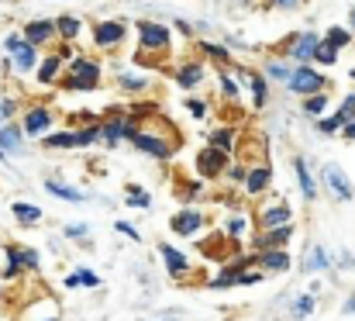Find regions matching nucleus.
<instances>
[{"instance_id":"b1692460","label":"nucleus","mask_w":355,"mask_h":321,"mask_svg":"<svg viewBox=\"0 0 355 321\" xmlns=\"http://www.w3.org/2000/svg\"><path fill=\"white\" fill-rule=\"evenodd\" d=\"M235 142H238V131L235 128H214L211 135H207V145H214V149H221V152H235Z\"/></svg>"},{"instance_id":"9b49d317","label":"nucleus","mask_w":355,"mask_h":321,"mask_svg":"<svg viewBox=\"0 0 355 321\" xmlns=\"http://www.w3.org/2000/svg\"><path fill=\"white\" fill-rule=\"evenodd\" d=\"M131 145H135L138 152L152 156V159H166V156L173 152V145H169L162 135H148V131H135V135H131Z\"/></svg>"},{"instance_id":"603ef678","label":"nucleus","mask_w":355,"mask_h":321,"mask_svg":"<svg viewBox=\"0 0 355 321\" xmlns=\"http://www.w3.org/2000/svg\"><path fill=\"white\" fill-rule=\"evenodd\" d=\"M187 107H190V114H193V117H204V114H207V107L200 104V101H190Z\"/></svg>"},{"instance_id":"a878e982","label":"nucleus","mask_w":355,"mask_h":321,"mask_svg":"<svg viewBox=\"0 0 355 321\" xmlns=\"http://www.w3.org/2000/svg\"><path fill=\"white\" fill-rule=\"evenodd\" d=\"M331 266V256H328V249L324 245H314L311 252H307V259L300 263V270L304 273H318V270H328Z\"/></svg>"},{"instance_id":"20e7f679","label":"nucleus","mask_w":355,"mask_h":321,"mask_svg":"<svg viewBox=\"0 0 355 321\" xmlns=\"http://www.w3.org/2000/svg\"><path fill=\"white\" fill-rule=\"evenodd\" d=\"M135 31H138V49H145V52H166V49L173 45V31H169V24H159V21H138Z\"/></svg>"},{"instance_id":"a19ab883","label":"nucleus","mask_w":355,"mask_h":321,"mask_svg":"<svg viewBox=\"0 0 355 321\" xmlns=\"http://www.w3.org/2000/svg\"><path fill=\"white\" fill-rule=\"evenodd\" d=\"M235 273H238L235 266H228L221 277H214V280H211V287H214V290H228V287H235Z\"/></svg>"},{"instance_id":"393cba45","label":"nucleus","mask_w":355,"mask_h":321,"mask_svg":"<svg viewBox=\"0 0 355 321\" xmlns=\"http://www.w3.org/2000/svg\"><path fill=\"white\" fill-rule=\"evenodd\" d=\"M259 221H262V228H276V224H286V221H293V211H290L286 204H272V208H262Z\"/></svg>"},{"instance_id":"f03ea898","label":"nucleus","mask_w":355,"mask_h":321,"mask_svg":"<svg viewBox=\"0 0 355 321\" xmlns=\"http://www.w3.org/2000/svg\"><path fill=\"white\" fill-rule=\"evenodd\" d=\"M3 52H7V66H10L14 73H31V69L38 66V49H35L21 31H10V35L3 38Z\"/></svg>"},{"instance_id":"412c9836","label":"nucleus","mask_w":355,"mask_h":321,"mask_svg":"<svg viewBox=\"0 0 355 321\" xmlns=\"http://www.w3.org/2000/svg\"><path fill=\"white\" fill-rule=\"evenodd\" d=\"M80 28H83V21H80L76 14H59V17H55V35H59V42H76V38H80Z\"/></svg>"},{"instance_id":"a211bd4d","label":"nucleus","mask_w":355,"mask_h":321,"mask_svg":"<svg viewBox=\"0 0 355 321\" xmlns=\"http://www.w3.org/2000/svg\"><path fill=\"white\" fill-rule=\"evenodd\" d=\"M159 256L166 259V270H169L173 277H187V273H190V259H187L180 249H173L169 242H159Z\"/></svg>"},{"instance_id":"79ce46f5","label":"nucleus","mask_w":355,"mask_h":321,"mask_svg":"<svg viewBox=\"0 0 355 321\" xmlns=\"http://www.w3.org/2000/svg\"><path fill=\"white\" fill-rule=\"evenodd\" d=\"M225 176H228V183H235V187H245V176H248V166H225Z\"/></svg>"},{"instance_id":"2eb2a0df","label":"nucleus","mask_w":355,"mask_h":321,"mask_svg":"<svg viewBox=\"0 0 355 321\" xmlns=\"http://www.w3.org/2000/svg\"><path fill=\"white\" fill-rule=\"evenodd\" d=\"M0 152L3 156L24 152V131H21V124H10V121L0 124Z\"/></svg>"},{"instance_id":"58836bf2","label":"nucleus","mask_w":355,"mask_h":321,"mask_svg":"<svg viewBox=\"0 0 355 321\" xmlns=\"http://www.w3.org/2000/svg\"><path fill=\"white\" fill-rule=\"evenodd\" d=\"M200 52L204 56H211V59H218V63H228L232 56H228V49L225 45H218V42H200Z\"/></svg>"},{"instance_id":"423d86ee","label":"nucleus","mask_w":355,"mask_h":321,"mask_svg":"<svg viewBox=\"0 0 355 321\" xmlns=\"http://www.w3.org/2000/svg\"><path fill=\"white\" fill-rule=\"evenodd\" d=\"M138 131V124H135V117L131 114H114L111 121H101V138L107 142V145H118V142H131V135Z\"/></svg>"},{"instance_id":"4468645a","label":"nucleus","mask_w":355,"mask_h":321,"mask_svg":"<svg viewBox=\"0 0 355 321\" xmlns=\"http://www.w3.org/2000/svg\"><path fill=\"white\" fill-rule=\"evenodd\" d=\"M318 42H321V38H318L314 31H300V35H293V42H290V59H293V63H311Z\"/></svg>"},{"instance_id":"49530a36","label":"nucleus","mask_w":355,"mask_h":321,"mask_svg":"<svg viewBox=\"0 0 355 321\" xmlns=\"http://www.w3.org/2000/svg\"><path fill=\"white\" fill-rule=\"evenodd\" d=\"M221 94H225L228 101H238V83L228 76V73H221Z\"/></svg>"},{"instance_id":"1a4fd4ad","label":"nucleus","mask_w":355,"mask_h":321,"mask_svg":"<svg viewBox=\"0 0 355 321\" xmlns=\"http://www.w3.org/2000/svg\"><path fill=\"white\" fill-rule=\"evenodd\" d=\"M49 128H52V110L49 107H28L24 110V117H21V131L24 135H31V138H42V135H49Z\"/></svg>"},{"instance_id":"cd10ccee","label":"nucleus","mask_w":355,"mask_h":321,"mask_svg":"<svg viewBox=\"0 0 355 321\" xmlns=\"http://www.w3.org/2000/svg\"><path fill=\"white\" fill-rule=\"evenodd\" d=\"M328 104H331V97H328V90H318V94H307V97H304V114H307V117H321V114L328 110Z\"/></svg>"},{"instance_id":"3c124183","label":"nucleus","mask_w":355,"mask_h":321,"mask_svg":"<svg viewBox=\"0 0 355 321\" xmlns=\"http://www.w3.org/2000/svg\"><path fill=\"white\" fill-rule=\"evenodd\" d=\"M59 59H62V63L73 59V42H62V45H59Z\"/></svg>"},{"instance_id":"473e14b6","label":"nucleus","mask_w":355,"mask_h":321,"mask_svg":"<svg viewBox=\"0 0 355 321\" xmlns=\"http://www.w3.org/2000/svg\"><path fill=\"white\" fill-rule=\"evenodd\" d=\"M45 138V149H76V131H49V135H42Z\"/></svg>"},{"instance_id":"864d4df0","label":"nucleus","mask_w":355,"mask_h":321,"mask_svg":"<svg viewBox=\"0 0 355 321\" xmlns=\"http://www.w3.org/2000/svg\"><path fill=\"white\" fill-rule=\"evenodd\" d=\"M342 135H345L349 142H355V117H352V121H345V124H342Z\"/></svg>"},{"instance_id":"6e6d98bb","label":"nucleus","mask_w":355,"mask_h":321,"mask_svg":"<svg viewBox=\"0 0 355 321\" xmlns=\"http://www.w3.org/2000/svg\"><path fill=\"white\" fill-rule=\"evenodd\" d=\"M342 311H345V315H355V297H349V301H345V308H342Z\"/></svg>"},{"instance_id":"6ab92c4d","label":"nucleus","mask_w":355,"mask_h":321,"mask_svg":"<svg viewBox=\"0 0 355 321\" xmlns=\"http://www.w3.org/2000/svg\"><path fill=\"white\" fill-rule=\"evenodd\" d=\"M293 173H297V183H300L304 201H307V204H311V201H318V183H314V176H311V170H307V159H304V156H297V159H293Z\"/></svg>"},{"instance_id":"09e8293b","label":"nucleus","mask_w":355,"mask_h":321,"mask_svg":"<svg viewBox=\"0 0 355 321\" xmlns=\"http://www.w3.org/2000/svg\"><path fill=\"white\" fill-rule=\"evenodd\" d=\"M266 7H276V10H297L300 0H266Z\"/></svg>"},{"instance_id":"bf43d9fd","label":"nucleus","mask_w":355,"mask_h":321,"mask_svg":"<svg viewBox=\"0 0 355 321\" xmlns=\"http://www.w3.org/2000/svg\"><path fill=\"white\" fill-rule=\"evenodd\" d=\"M31 321H35V318H31ZM42 321H59V318H42Z\"/></svg>"},{"instance_id":"052dcab7","label":"nucleus","mask_w":355,"mask_h":321,"mask_svg":"<svg viewBox=\"0 0 355 321\" xmlns=\"http://www.w3.org/2000/svg\"><path fill=\"white\" fill-rule=\"evenodd\" d=\"M241 3H255V0H241Z\"/></svg>"},{"instance_id":"5fc2aeb1","label":"nucleus","mask_w":355,"mask_h":321,"mask_svg":"<svg viewBox=\"0 0 355 321\" xmlns=\"http://www.w3.org/2000/svg\"><path fill=\"white\" fill-rule=\"evenodd\" d=\"M176 31H180V35H187V38H190V35H193V28H190V24H187V21H176Z\"/></svg>"},{"instance_id":"72a5a7b5","label":"nucleus","mask_w":355,"mask_h":321,"mask_svg":"<svg viewBox=\"0 0 355 321\" xmlns=\"http://www.w3.org/2000/svg\"><path fill=\"white\" fill-rule=\"evenodd\" d=\"M66 287H101V277L97 273H90V270H76V273H69L66 277Z\"/></svg>"},{"instance_id":"7ed1b4c3","label":"nucleus","mask_w":355,"mask_h":321,"mask_svg":"<svg viewBox=\"0 0 355 321\" xmlns=\"http://www.w3.org/2000/svg\"><path fill=\"white\" fill-rule=\"evenodd\" d=\"M286 87H290V94H297V97H307V94L328 90V80H324V76H321L314 66H307V63H293V73H290Z\"/></svg>"},{"instance_id":"0eeeda50","label":"nucleus","mask_w":355,"mask_h":321,"mask_svg":"<svg viewBox=\"0 0 355 321\" xmlns=\"http://www.w3.org/2000/svg\"><path fill=\"white\" fill-rule=\"evenodd\" d=\"M35 49H42V45H49V42H59V35H55V21L52 17H31L28 24H24V31H21Z\"/></svg>"},{"instance_id":"5701e85b","label":"nucleus","mask_w":355,"mask_h":321,"mask_svg":"<svg viewBox=\"0 0 355 321\" xmlns=\"http://www.w3.org/2000/svg\"><path fill=\"white\" fill-rule=\"evenodd\" d=\"M45 190L55 194V197H62V201H69V204H83V201H87L83 190H76V187H69V183H62V180H45Z\"/></svg>"},{"instance_id":"c9c22d12","label":"nucleus","mask_w":355,"mask_h":321,"mask_svg":"<svg viewBox=\"0 0 355 321\" xmlns=\"http://www.w3.org/2000/svg\"><path fill=\"white\" fill-rule=\"evenodd\" d=\"M314 304H318V301H314V290H311V294H300L290 311H293V318H307V315L314 311Z\"/></svg>"},{"instance_id":"de8ad7c7","label":"nucleus","mask_w":355,"mask_h":321,"mask_svg":"<svg viewBox=\"0 0 355 321\" xmlns=\"http://www.w3.org/2000/svg\"><path fill=\"white\" fill-rule=\"evenodd\" d=\"M114 228H118L124 238H131V242H138V238H141V235H138V228H135V224H128V221H118Z\"/></svg>"},{"instance_id":"c03bdc74","label":"nucleus","mask_w":355,"mask_h":321,"mask_svg":"<svg viewBox=\"0 0 355 321\" xmlns=\"http://www.w3.org/2000/svg\"><path fill=\"white\" fill-rule=\"evenodd\" d=\"M335 117H338L342 124H345V121H352V117H355V94H349V97L342 101V107L335 110Z\"/></svg>"},{"instance_id":"37998d69","label":"nucleus","mask_w":355,"mask_h":321,"mask_svg":"<svg viewBox=\"0 0 355 321\" xmlns=\"http://www.w3.org/2000/svg\"><path fill=\"white\" fill-rule=\"evenodd\" d=\"M314 128H318L321 135H335V131H342V121H338L335 114H331V117H324V114H321V121H318Z\"/></svg>"},{"instance_id":"2f4dec72","label":"nucleus","mask_w":355,"mask_h":321,"mask_svg":"<svg viewBox=\"0 0 355 321\" xmlns=\"http://www.w3.org/2000/svg\"><path fill=\"white\" fill-rule=\"evenodd\" d=\"M290 73H293V66H290V63H283V59H269L262 76H266V80H279V83H286V80H290Z\"/></svg>"},{"instance_id":"7c9ffc66","label":"nucleus","mask_w":355,"mask_h":321,"mask_svg":"<svg viewBox=\"0 0 355 321\" xmlns=\"http://www.w3.org/2000/svg\"><path fill=\"white\" fill-rule=\"evenodd\" d=\"M311 63H321V66H338V49L335 45H328L324 38L318 42V49H314V56H311Z\"/></svg>"},{"instance_id":"e433bc0d","label":"nucleus","mask_w":355,"mask_h":321,"mask_svg":"<svg viewBox=\"0 0 355 321\" xmlns=\"http://www.w3.org/2000/svg\"><path fill=\"white\" fill-rule=\"evenodd\" d=\"M152 204V194L141 190V187H128V208H148Z\"/></svg>"},{"instance_id":"f257e3e1","label":"nucleus","mask_w":355,"mask_h":321,"mask_svg":"<svg viewBox=\"0 0 355 321\" xmlns=\"http://www.w3.org/2000/svg\"><path fill=\"white\" fill-rule=\"evenodd\" d=\"M66 69H69V80H66L62 87H66V90H76V94H90V90H97L101 80H104L101 63H94V59H87V56H73V59L66 63Z\"/></svg>"},{"instance_id":"a18cd8bd","label":"nucleus","mask_w":355,"mask_h":321,"mask_svg":"<svg viewBox=\"0 0 355 321\" xmlns=\"http://www.w3.org/2000/svg\"><path fill=\"white\" fill-rule=\"evenodd\" d=\"M17 259H21V270H38V252L35 249H17Z\"/></svg>"},{"instance_id":"c756f323","label":"nucleus","mask_w":355,"mask_h":321,"mask_svg":"<svg viewBox=\"0 0 355 321\" xmlns=\"http://www.w3.org/2000/svg\"><path fill=\"white\" fill-rule=\"evenodd\" d=\"M10 211H14V217H17L21 224H38V221H42V208H35V204H28V201L10 204Z\"/></svg>"},{"instance_id":"dca6fc26","label":"nucleus","mask_w":355,"mask_h":321,"mask_svg":"<svg viewBox=\"0 0 355 321\" xmlns=\"http://www.w3.org/2000/svg\"><path fill=\"white\" fill-rule=\"evenodd\" d=\"M66 69V63L59 59V52H49L45 59H38V66H35V76H38V83L42 87H49V83H55L59 80V73Z\"/></svg>"},{"instance_id":"f3484780","label":"nucleus","mask_w":355,"mask_h":321,"mask_svg":"<svg viewBox=\"0 0 355 321\" xmlns=\"http://www.w3.org/2000/svg\"><path fill=\"white\" fill-rule=\"evenodd\" d=\"M200 228H204V214L200 211L183 208L180 214H173V231H176V235H183V238H187V235H197Z\"/></svg>"},{"instance_id":"13d9d810","label":"nucleus","mask_w":355,"mask_h":321,"mask_svg":"<svg viewBox=\"0 0 355 321\" xmlns=\"http://www.w3.org/2000/svg\"><path fill=\"white\" fill-rule=\"evenodd\" d=\"M349 76H352V80H355V66H352V69H349Z\"/></svg>"},{"instance_id":"6e6552de","label":"nucleus","mask_w":355,"mask_h":321,"mask_svg":"<svg viewBox=\"0 0 355 321\" xmlns=\"http://www.w3.org/2000/svg\"><path fill=\"white\" fill-rule=\"evenodd\" d=\"M225 166H228V152H221V149H214V145L200 149V156H197V173H200L204 180L221 176V173H225Z\"/></svg>"},{"instance_id":"c85d7f7f","label":"nucleus","mask_w":355,"mask_h":321,"mask_svg":"<svg viewBox=\"0 0 355 321\" xmlns=\"http://www.w3.org/2000/svg\"><path fill=\"white\" fill-rule=\"evenodd\" d=\"M324 42H328V45H335V49L342 52V49H349V45L355 42V35H352V28L335 24V28H328V31H324Z\"/></svg>"},{"instance_id":"ea45409f","label":"nucleus","mask_w":355,"mask_h":321,"mask_svg":"<svg viewBox=\"0 0 355 321\" xmlns=\"http://www.w3.org/2000/svg\"><path fill=\"white\" fill-rule=\"evenodd\" d=\"M97 138H101V124L83 128V131H76V149H87V145H94Z\"/></svg>"},{"instance_id":"bb28decb","label":"nucleus","mask_w":355,"mask_h":321,"mask_svg":"<svg viewBox=\"0 0 355 321\" xmlns=\"http://www.w3.org/2000/svg\"><path fill=\"white\" fill-rule=\"evenodd\" d=\"M241 76H245L248 87H252L255 107H266V101H269V83H266V76H262V73H241Z\"/></svg>"},{"instance_id":"4be33fe9","label":"nucleus","mask_w":355,"mask_h":321,"mask_svg":"<svg viewBox=\"0 0 355 321\" xmlns=\"http://www.w3.org/2000/svg\"><path fill=\"white\" fill-rule=\"evenodd\" d=\"M269 235H259L255 238V245L259 249H266V245H286L290 238H293V224L286 221V224H276V228H266Z\"/></svg>"},{"instance_id":"f8f14e48","label":"nucleus","mask_w":355,"mask_h":321,"mask_svg":"<svg viewBox=\"0 0 355 321\" xmlns=\"http://www.w3.org/2000/svg\"><path fill=\"white\" fill-rule=\"evenodd\" d=\"M255 263L262 266V273H286V270H290V252H286L283 245H266V249L255 256Z\"/></svg>"},{"instance_id":"aec40b11","label":"nucleus","mask_w":355,"mask_h":321,"mask_svg":"<svg viewBox=\"0 0 355 321\" xmlns=\"http://www.w3.org/2000/svg\"><path fill=\"white\" fill-rule=\"evenodd\" d=\"M269 183H272V166H252L248 170V176H245V190L255 197V194H262V190H269Z\"/></svg>"},{"instance_id":"ddd939ff","label":"nucleus","mask_w":355,"mask_h":321,"mask_svg":"<svg viewBox=\"0 0 355 321\" xmlns=\"http://www.w3.org/2000/svg\"><path fill=\"white\" fill-rule=\"evenodd\" d=\"M204 76H207V66H204L200 59L180 63V69H176V83H180L183 90H193V87H200V83H204Z\"/></svg>"},{"instance_id":"8fccbe9b","label":"nucleus","mask_w":355,"mask_h":321,"mask_svg":"<svg viewBox=\"0 0 355 321\" xmlns=\"http://www.w3.org/2000/svg\"><path fill=\"white\" fill-rule=\"evenodd\" d=\"M87 235H90L87 224H69V228H66V238H87Z\"/></svg>"},{"instance_id":"39448f33","label":"nucleus","mask_w":355,"mask_h":321,"mask_svg":"<svg viewBox=\"0 0 355 321\" xmlns=\"http://www.w3.org/2000/svg\"><path fill=\"white\" fill-rule=\"evenodd\" d=\"M124 38H128V24L124 21H97L94 24V45L104 49V52L118 49Z\"/></svg>"},{"instance_id":"4c0bfd02","label":"nucleus","mask_w":355,"mask_h":321,"mask_svg":"<svg viewBox=\"0 0 355 321\" xmlns=\"http://www.w3.org/2000/svg\"><path fill=\"white\" fill-rule=\"evenodd\" d=\"M118 83H121V90H135V94L148 87V80H145V76H135V73H121Z\"/></svg>"},{"instance_id":"4d7b16f0","label":"nucleus","mask_w":355,"mask_h":321,"mask_svg":"<svg viewBox=\"0 0 355 321\" xmlns=\"http://www.w3.org/2000/svg\"><path fill=\"white\" fill-rule=\"evenodd\" d=\"M349 21H352V31H355V7L349 10Z\"/></svg>"},{"instance_id":"9d476101","label":"nucleus","mask_w":355,"mask_h":321,"mask_svg":"<svg viewBox=\"0 0 355 321\" xmlns=\"http://www.w3.org/2000/svg\"><path fill=\"white\" fill-rule=\"evenodd\" d=\"M321 176H324V183L331 187V194L345 204V201H352L355 197V190H352V183H349V176H345V170L338 166V163H324V170H321Z\"/></svg>"},{"instance_id":"f704fd0d","label":"nucleus","mask_w":355,"mask_h":321,"mask_svg":"<svg viewBox=\"0 0 355 321\" xmlns=\"http://www.w3.org/2000/svg\"><path fill=\"white\" fill-rule=\"evenodd\" d=\"M225 231H228V238H245L248 235V217L245 214H232L228 224H225Z\"/></svg>"}]
</instances>
